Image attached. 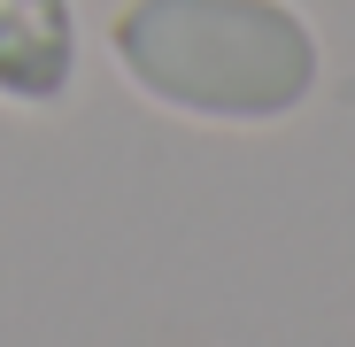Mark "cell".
<instances>
[{"label": "cell", "mask_w": 355, "mask_h": 347, "mask_svg": "<svg viewBox=\"0 0 355 347\" xmlns=\"http://www.w3.org/2000/svg\"><path fill=\"white\" fill-rule=\"evenodd\" d=\"M70 70V24L62 0H0V85L46 100Z\"/></svg>", "instance_id": "obj_2"}, {"label": "cell", "mask_w": 355, "mask_h": 347, "mask_svg": "<svg viewBox=\"0 0 355 347\" xmlns=\"http://www.w3.org/2000/svg\"><path fill=\"white\" fill-rule=\"evenodd\" d=\"M116 62L162 108L216 124L286 116L317 85V46L302 16L270 0H132L116 24Z\"/></svg>", "instance_id": "obj_1"}]
</instances>
